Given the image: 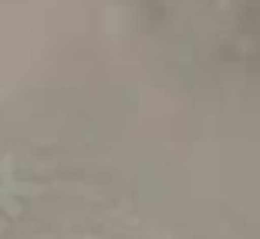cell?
<instances>
[{
    "instance_id": "cell-1",
    "label": "cell",
    "mask_w": 260,
    "mask_h": 239,
    "mask_svg": "<svg viewBox=\"0 0 260 239\" xmlns=\"http://www.w3.org/2000/svg\"><path fill=\"white\" fill-rule=\"evenodd\" d=\"M186 24L206 20L213 41L223 48L260 54V0H179Z\"/></svg>"
}]
</instances>
